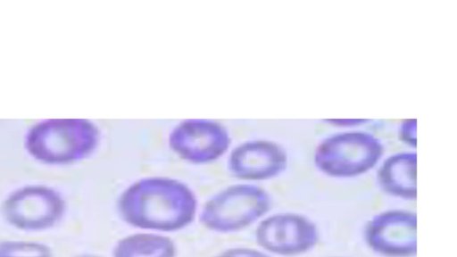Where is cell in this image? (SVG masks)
<instances>
[{"label":"cell","mask_w":457,"mask_h":257,"mask_svg":"<svg viewBox=\"0 0 457 257\" xmlns=\"http://www.w3.org/2000/svg\"><path fill=\"white\" fill-rule=\"evenodd\" d=\"M197 201L184 183L170 178H142L120 196L118 211L127 224L162 232L188 226L195 219Z\"/></svg>","instance_id":"obj_1"},{"label":"cell","mask_w":457,"mask_h":257,"mask_svg":"<svg viewBox=\"0 0 457 257\" xmlns=\"http://www.w3.org/2000/svg\"><path fill=\"white\" fill-rule=\"evenodd\" d=\"M99 134L85 120L46 122L35 127L28 137V149L37 160L52 164L69 163L89 155L96 147Z\"/></svg>","instance_id":"obj_2"},{"label":"cell","mask_w":457,"mask_h":257,"mask_svg":"<svg viewBox=\"0 0 457 257\" xmlns=\"http://www.w3.org/2000/svg\"><path fill=\"white\" fill-rule=\"evenodd\" d=\"M270 204V197L264 189L253 185H234L206 202L200 221L215 232H235L264 216Z\"/></svg>","instance_id":"obj_3"},{"label":"cell","mask_w":457,"mask_h":257,"mask_svg":"<svg viewBox=\"0 0 457 257\" xmlns=\"http://www.w3.org/2000/svg\"><path fill=\"white\" fill-rule=\"evenodd\" d=\"M378 138L364 132L335 135L323 141L314 155L316 167L334 178H352L373 168L383 154Z\"/></svg>","instance_id":"obj_4"},{"label":"cell","mask_w":457,"mask_h":257,"mask_svg":"<svg viewBox=\"0 0 457 257\" xmlns=\"http://www.w3.org/2000/svg\"><path fill=\"white\" fill-rule=\"evenodd\" d=\"M65 203L53 189L28 187L17 190L4 202L3 213L12 227L23 231H42L63 217Z\"/></svg>","instance_id":"obj_5"},{"label":"cell","mask_w":457,"mask_h":257,"mask_svg":"<svg viewBox=\"0 0 457 257\" xmlns=\"http://www.w3.org/2000/svg\"><path fill=\"white\" fill-rule=\"evenodd\" d=\"M255 239L262 249L281 256H296L311 251L319 242L317 226L297 213H279L262 220Z\"/></svg>","instance_id":"obj_6"},{"label":"cell","mask_w":457,"mask_h":257,"mask_svg":"<svg viewBox=\"0 0 457 257\" xmlns=\"http://www.w3.org/2000/svg\"><path fill=\"white\" fill-rule=\"evenodd\" d=\"M364 237L368 246L384 257H415L416 213L393 210L377 214L367 222Z\"/></svg>","instance_id":"obj_7"},{"label":"cell","mask_w":457,"mask_h":257,"mask_svg":"<svg viewBox=\"0 0 457 257\" xmlns=\"http://www.w3.org/2000/svg\"><path fill=\"white\" fill-rule=\"evenodd\" d=\"M230 137L220 123L187 120L170 132L169 145L180 158L193 163H208L220 158L230 145Z\"/></svg>","instance_id":"obj_8"},{"label":"cell","mask_w":457,"mask_h":257,"mask_svg":"<svg viewBox=\"0 0 457 257\" xmlns=\"http://www.w3.org/2000/svg\"><path fill=\"white\" fill-rule=\"evenodd\" d=\"M287 166V154L277 144L250 141L237 146L228 158V170L240 179L264 180L276 177Z\"/></svg>","instance_id":"obj_9"},{"label":"cell","mask_w":457,"mask_h":257,"mask_svg":"<svg viewBox=\"0 0 457 257\" xmlns=\"http://www.w3.org/2000/svg\"><path fill=\"white\" fill-rule=\"evenodd\" d=\"M416 154L402 153L387 158L378 172V184L386 194L406 200H415Z\"/></svg>","instance_id":"obj_10"},{"label":"cell","mask_w":457,"mask_h":257,"mask_svg":"<svg viewBox=\"0 0 457 257\" xmlns=\"http://www.w3.org/2000/svg\"><path fill=\"white\" fill-rule=\"evenodd\" d=\"M174 242L156 234H135L120 239L113 257H176Z\"/></svg>","instance_id":"obj_11"},{"label":"cell","mask_w":457,"mask_h":257,"mask_svg":"<svg viewBox=\"0 0 457 257\" xmlns=\"http://www.w3.org/2000/svg\"><path fill=\"white\" fill-rule=\"evenodd\" d=\"M0 257H53L49 246L30 241H1Z\"/></svg>","instance_id":"obj_12"},{"label":"cell","mask_w":457,"mask_h":257,"mask_svg":"<svg viewBox=\"0 0 457 257\" xmlns=\"http://www.w3.org/2000/svg\"><path fill=\"white\" fill-rule=\"evenodd\" d=\"M217 257H269L264 253L252 248H233Z\"/></svg>","instance_id":"obj_13"},{"label":"cell","mask_w":457,"mask_h":257,"mask_svg":"<svg viewBox=\"0 0 457 257\" xmlns=\"http://www.w3.org/2000/svg\"><path fill=\"white\" fill-rule=\"evenodd\" d=\"M81 257H97V256H93V255H85V256H81Z\"/></svg>","instance_id":"obj_14"}]
</instances>
